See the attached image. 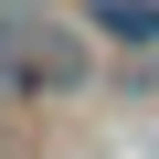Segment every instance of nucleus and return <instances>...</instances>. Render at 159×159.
Instances as JSON below:
<instances>
[{
	"label": "nucleus",
	"instance_id": "f03ea898",
	"mask_svg": "<svg viewBox=\"0 0 159 159\" xmlns=\"http://www.w3.org/2000/svg\"><path fill=\"white\" fill-rule=\"evenodd\" d=\"M0 11H53V0H0Z\"/></svg>",
	"mask_w": 159,
	"mask_h": 159
},
{
	"label": "nucleus",
	"instance_id": "f257e3e1",
	"mask_svg": "<svg viewBox=\"0 0 159 159\" xmlns=\"http://www.w3.org/2000/svg\"><path fill=\"white\" fill-rule=\"evenodd\" d=\"M32 106V85H21V64H11V43H0V117H21Z\"/></svg>",
	"mask_w": 159,
	"mask_h": 159
}]
</instances>
